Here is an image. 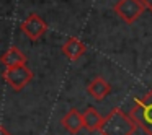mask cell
Masks as SVG:
<instances>
[{"label": "cell", "instance_id": "cell-4", "mask_svg": "<svg viewBox=\"0 0 152 135\" xmlns=\"http://www.w3.org/2000/svg\"><path fill=\"white\" fill-rule=\"evenodd\" d=\"M2 77H4V80L15 91H21L33 80L34 75L31 72V69H28L26 64H25V65H17V67H8V69H5Z\"/></svg>", "mask_w": 152, "mask_h": 135}, {"label": "cell", "instance_id": "cell-2", "mask_svg": "<svg viewBox=\"0 0 152 135\" xmlns=\"http://www.w3.org/2000/svg\"><path fill=\"white\" fill-rule=\"evenodd\" d=\"M129 116L145 135H152V90L136 99Z\"/></svg>", "mask_w": 152, "mask_h": 135}, {"label": "cell", "instance_id": "cell-1", "mask_svg": "<svg viewBox=\"0 0 152 135\" xmlns=\"http://www.w3.org/2000/svg\"><path fill=\"white\" fill-rule=\"evenodd\" d=\"M137 130V124L132 121V117L119 108H115L108 112L103 119L100 134L102 135H134Z\"/></svg>", "mask_w": 152, "mask_h": 135}, {"label": "cell", "instance_id": "cell-11", "mask_svg": "<svg viewBox=\"0 0 152 135\" xmlns=\"http://www.w3.org/2000/svg\"><path fill=\"white\" fill-rule=\"evenodd\" d=\"M141 2H142V5H144L145 10L152 12V0H141Z\"/></svg>", "mask_w": 152, "mask_h": 135}, {"label": "cell", "instance_id": "cell-10", "mask_svg": "<svg viewBox=\"0 0 152 135\" xmlns=\"http://www.w3.org/2000/svg\"><path fill=\"white\" fill-rule=\"evenodd\" d=\"M103 119L105 117H102V114L96 109L87 108L83 111V129H87L88 132H100Z\"/></svg>", "mask_w": 152, "mask_h": 135}, {"label": "cell", "instance_id": "cell-12", "mask_svg": "<svg viewBox=\"0 0 152 135\" xmlns=\"http://www.w3.org/2000/svg\"><path fill=\"white\" fill-rule=\"evenodd\" d=\"M0 135H12L10 132L7 130V129L4 127V125H0Z\"/></svg>", "mask_w": 152, "mask_h": 135}, {"label": "cell", "instance_id": "cell-9", "mask_svg": "<svg viewBox=\"0 0 152 135\" xmlns=\"http://www.w3.org/2000/svg\"><path fill=\"white\" fill-rule=\"evenodd\" d=\"M0 64L5 65V69L17 67V65H25L26 64V56L18 47H10V49H7L0 56Z\"/></svg>", "mask_w": 152, "mask_h": 135}, {"label": "cell", "instance_id": "cell-3", "mask_svg": "<svg viewBox=\"0 0 152 135\" xmlns=\"http://www.w3.org/2000/svg\"><path fill=\"white\" fill-rule=\"evenodd\" d=\"M113 10L121 21H124L126 25H132L139 20L145 8L141 0H118Z\"/></svg>", "mask_w": 152, "mask_h": 135}, {"label": "cell", "instance_id": "cell-7", "mask_svg": "<svg viewBox=\"0 0 152 135\" xmlns=\"http://www.w3.org/2000/svg\"><path fill=\"white\" fill-rule=\"evenodd\" d=\"M61 124H62V127L66 129L69 134L75 135V134H79V132L83 129V114H80L79 109L72 108L70 111H67L66 114L62 116Z\"/></svg>", "mask_w": 152, "mask_h": 135}, {"label": "cell", "instance_id": "cell-8", "mask_svg": "<svg viewBox=\"0 0 152 135\" xmlns=\"http://www.w3.org/2000/svg\"><path fill=\"white\" fill-rule=\"evenodd\" d=\"M87 46L75 36H70L66 43L62 44V54L66 56V59H69L70 62H75L85 54Z\"/></svg>", "mask_w": 152, "mask_h": 135}, {"label": "cell", "instance_id": "cell-5", "mask_svg": "<svg viewBox=\"0 0 152 135\" xmlns=\"http://www.w3.org/2000/svg\"><path fill=\"white\" fill-rule=\"evenodd\" d=\"M20 30L30 41H38L48 31V25L38 13H30L20 25Z\"/></svg>", "mask_w": 152, "mask_h": 135}, {"label": "cell", "instance_id": "cell-6", "mask_svg": "<svg viewBox=\"0 0 152 135\" xmlns=\"http://www.w3.org/2000/svg\"><path fill=\"white\" fill-rule=\"evenodd\" d=\"M87 93H88L90 98L95 99V101H103V99L111 93V85H110L103 77H95V78L87 85Z\"/></svg>", "mask_w": 152, "mask_h": 135}]
</instances>
